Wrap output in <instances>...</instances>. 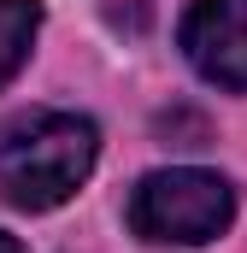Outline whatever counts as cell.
<instances>
[{
  "instance_id": "cell-1",
  "label": "cell",
  "mask_w": 247,
  "mask_h": 253,
  "mask_svg": "<svg viewBox=\"0 0 247 253\" xmlns=\"http://www.w3.org/2000/svg\"><path fill=\"white\" fill-rule=\"evenodd\" d=\"M100 129L82 112H24L0 129V200L18 212H53L88 183Z\"/></svg>"
},
{
  "instance_id": "cell-3",
  "label": "cell",
  "mask_w": 247,
  "mask_h": 253,
  "mask_svg": "<svg viewBox=\"0 0 247 253\" xmlns=\"http://www.w3.org/2000/svg\"><path fill=\"white\" fill-rule=\"evenodd\" d=\"M177 42L212 88H247V0H194L183 12Z\"/></svg>"
},
{
  "instance_id": "cell-5",
  "label": "cell",
  "mask_w": 247,
  "mask_h": 253,
  "mask_svg": "<svg viewBox=\"0 0 247 253\" xmlns=\"http://www.w3.org/2000/svg\"><path fill=\"white\" fill-rule=\"evenodd\" d=\"M0 253H24V242H18V236H6V230H0Z\"/></svg>"
},
{
  "instance_id": "cell-2",
  "label": "cell",
  "mask_w": 247,
  "mask_h": 253,
  "mask_svg": "<svg viewBox=\"0 0 247 253\" xmlns=\"http://www.w3.org/2000/svg\"><path fill=\"white\" fill-rule=\"evenodd\" d=\"M230 218H236V189L200 165L147 171L129 189V230L153 248H206L230 230Z\"/></svg>"
},
{
  "instance_id": "cell-4",
  "label": "cell",
  "mask_w": 247,
  "mask_h": 253,
  "mask_svg": "<svg viewBox=\"0 0 247 253\" xmlns=\"http://www.w3.org/2000/svg\"><path fill=\"white\" fill-rule=\"evenodd\" d=\"M41 36V0H0V88L24 71Z\"/></svg>"
}]
</instances>
